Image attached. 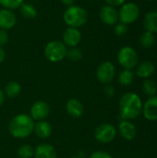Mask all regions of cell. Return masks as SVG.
<instances>
[{
    "instance_id": "obj_1",
    "label": "cell",
    "mask_w": 157,
    "mask_h": 158,
    "mask_svg": "<svg viewBox=\"0 0 157 158\" xmlns=\"http://www.w3.org/2000/svg\"><path fill=\"white\" fill-rule=\"evenodd\" d=\"M143 111V103L138 94L134 93L124 94L119 100V112L124 120L137 118Z\"/></svg>"
},
{
    "instance_id": "obj_2",
    "label": "cell",
    "mask_w": 157,
    "mask_h": 158,
    "mask_svg": "<svg viewBox=\"0 0 157 158\" xmlns=\"http://www.w3.org/2000/svg\"><path fill=\"white\" fill-rule=\"evenodd\" d=\"M34 121L30 115L19 114L15 116L8 125V131L10 134L19 139H24L29 137L33 132Z\"/></svg>"
},
{
    "instance_id": "obj_3",
    "label": "cell",
    "mask_w": 157,
    "mask_h": 158,
    "mask_svg": "<svg viewBox=\"0 0 157 158\" xmlns=\"http://www.w3.org/2000/svg\"><path fill=\"white\" fill-rule=\"evenodd\" d=\"M63 19L68 27L78 29L87 22L88 13L83 7L73 5L65 10Z\"/></svg>"
},
{
    "instance_id": "obj_4",
    "label": "cell",
    "mask_w": 157,
    "mask_h": 158,
    "mask_svg": "<svg viewBox=\"0 0 157 158\" xmlns=\"http://www.w3.org/2000/svg\"><path fill=\"white\" fill-rule=\"evenodd\" d=\"M68 48L62 41L53 40L50 41L44 47L45 57L53 63H57L62 61L67 55Z\"/></svg>"
},
{
    "instance_id": "obj_5",
    "label": "cell",
    "mask_w": 157,
    "mask_h": 158,
    "mask_svg": "<svg viewBox=\"0 0 157 158\" xmlns=\"http://www.w3.org/2000/svg\"><path fill=\"white\" fill-rule=\"evenodd\" d=\"M118 61L124 69H132L138 65L139 56L134 48L124 46L118 53Z\"/></svg>"
},
{
    "instance_id": "obj_6",
    "label": "cell",
    "mask_w": 157,
    "mask_h": 158,
    "mask_svg": "<svg viewBox=\"0 0 157 158\" xmlns=\"http://www.w3.org/2000/svg\"><path fill=\"white\" fill-rule=\"evenodd\" d=\"M140 7L137 4L130 2L124 3L118 11V19L127 25L134 23L140 17Z\"/></svg>"
},
{
    "instance_id": "obj_7",
    "label": "cell",
    "mask_w": 157,
    "mask_h": 158,
    "mask_svg": "<svg viewBox=\"0 0 157 158\" xmlns=\"http://www.w3.org/2000/svg\"><path fill=\"white\" fill-rule=\"evenodd\" d=\"M117 136L116 128L109 123L99 125L94 131V138L100 143H109Z\"/></svg>"
},
{
    "instance_id": "obj_8",
    "label": "cell",
    "mask_w": 157,
    "mask_h": 158,
    "mask_svg": "<svg viewBox=\"0 0 157 158\" xmlns=\"http://www.w3.org/2000/svg\"><path fill=\"white\" fill-rule=\"evenodd\" d=\"M116 75L115 66L110 61L101 63L96 70V78L103 84H110Z\"/></svg>"
},
{
    "instance_id": "obj_9",
    "label": "cell",
    "mask_w": 157,
    "mask_h": 158,
    "mask_svg": "<svg viewBox=\"0 0 157 158\" xmlns=\"http://www.w3.org/2000/svg\"><path fill=\"white\" fill-rule=\"evenodd\" d=\"M100 19L106 25L112 26L118 23V11L116 7L105 5L102 6L99 10Z\"/></svg>"
},
{
    "instance_id": "obj_10",
    "label": "cell",
    "mask_w": 157,
    "mask_h": 158,
    "mask_svg": "<svg viewBox=\"0 0 157 158\" xmlns=\"http://www.w3.org/2000/svg\"><path fill=\"white\" fill-rule=\"evenodd\" d=\"M50 114V106L43 101L35 102L31 108V118L33 120H44Z\"/></svg>"
},
{
    "instance_id": "obj_11",
    "label": "cell",
    "mask_w": 157,
    "mask_h": 158,
    "mask_svg": "<svg viewBox=\"0 0 157 158\" xmlns=\"http://www.w3.org/2000/svg\"><path fill=\"white\" fill-rule=\"evenodd\" d=\"M81 41V32L77 28L68 27L63 33V43L68 47H76Z\"/></svg>"
},
{
    "instance_id": "obj_12",
    "label": "cell",
    "mask_w": 157,
    "mask_h": 158,
    "mask_svg": "<svg viewBox=\"0 0 157 158\" xmlns=\"http://www.w3.org/2000/svg\"><path fill=\"white\" fill-rule=\"evenodd\" d=\"M143 114L147 120H157V96H150L143 106Z\"/></svg>"
},
{
    "instance_id": "obj_13",
    "label": "cell",
    "mask_w": 157,
    "mask_h": 158,
    "mask_svg": "<svg viewBox=\"0 0 157 158\" xmlns=\"http://www.w3.org/2000/svg\"><path fill=\"white\" fill-rule=\"evenodd\" d=\"M17 23V17L12 10L2 8L0 9V29L10 30Z\"/></svg>"
},
{
    "instance_id": "obj_14",
    "label": "cell",
    "mask_w": 157,
    "mask_h": 158,
    "mask_svg": "<svg viewBox=\"0 0 157 158\" xmlns=\"http://www.w3.org/2000/svg\"><path fill=\"white\" fill-rule=\"evenodd\" d=\"M118 130L120 135L127 141L133 140L137 134L135 125L129 120H122L118 125Z\"/></svg>"
},
{
    "instance_id": "obj_15",
    "label": "cell",
    "mask_w": 157,
    "mask_h": 158,
    "mask_svg": "<svg viewBox=\"0 0 157 158\" xmlns=\"http://www.w3.org/2000/svg\"><path fill=\"white\" fill-rule=\"evenodd\" d=\"M66 110L69 116H71L72 118H78L82 116L84 112V107H83L82 103L79 99L72 98L68 101L66 105Z\"/></svg>"
},
{
    "instance_id": "obj_16",
    "label": "cell",
    "mask_w": 157,
    "mask_h": 158,
    "mask_svg": "<svg viewBox=\"0 0 157 158\" xmlns=\"http://www.w3.org/2000/svg\"><path fill=\"white\" fill-rule=\"evenodd\" d=\"M34 158H56L55 147L49 143H42L34 149Z\"/></svg>"
},
{
    "instance_id": "obj_17",
    "label": "cell",
    "mask_w": 157,
    "mask_h": 158,
    "mask_svg": "<svg viewBox=\"0 0 157 158\" xmlns=\"http://www.w3.org/2000/svg\"><path fill=\"white\" fill-rule=\"evenodd\" d=\"M52 131H53L52 126L47 121L41 120V121H37L36 123H34L33 132L40 139L49 138L52 134Z\"/></svg>"
},
{
    "instance_id": "obj_18",
    "label": "cell",
    "mask_w": 157,
    "mask_h": 158,
    "mask_svg": "<svg viewBox=\"0 0 157 158\" xmlns=\"http://www.w3.org/2000/svg\"><path fill=\"white\" fill-rule=\"evenodd\" d=\"M154 72H155V65L149 60H144L141 62L139 65H137L136 74L138 77L142 79H148L154 74Z\"/></svg>"
},
{
    "instance_id": "obj_19",
    "label": "cell",
    "mask_w": 157,
    "mask_h": 158,
    "mask_svg": "<svg viewBox=\"0 0 157 158\" xmlns=\"http://www.w3.org/2000/svg\"><path fill=\"white\" fill-rule=\"evenodd\" d=\"M143 26L146 31L157 33V10L150 11L144 16Z\"/></svg>"
},
{
    "instance_id": "obj_20",
    "label": "cell",
    "mask_w": 157,
    "mask_h": 158,
    "mask_svg": "<svg viewBox=\"0 0 157 158\" xmlns=\"http://www.w3.org/2000/svg\"><path fill=\"white\" fill-rule=\"evenodd\" d=\"M19 12L26 19H35L38 15L35 6L30 3H22L19 6Z\"/></svg>"
},
{
    "instance_id": "obj_21",
    "label": "cell",
    "mask_w": 157,
    "mask_h": 158,
    "mask_svg": "<svg viewBox=\"0 0 157 158\" xmlns=\"http://www.w3.org/2000/svg\"><path fill=\"white\" fill-rule=\"evenodd\" d=\"M21 92V86L17 81H9L5 87V96L13 98L18 96Z\"/></svg>"
},
{
    "instance_id": "obj_22",
    "label": "cell",
    "mask_w": 157,
    "mask_h": 158,
    "mask_svg": "<svg viewBox=\"0 0 157 158\" xmlns=\"http://www.w3.org/2000/svg\"><path fill=\"white\" fill-rule=\"evenodd\" d=\"M134 81V73L131 69H123L118 75V82L121 85L128 86Z\"/></svg>"
},
{
    "instance_id": "obj_23",
    "label": "cell",
    "mask_w": 157,
    "mask_h": 158,
    "mask_svg": "<svg viewBox=\"0 0 157 158\" xmlns=\"http://www.w3.org/2000/svg\"><path fill=\"white\" fill-rule=\"evenodd\" d=\"M140 42L141 44L144 47V48H150L152 47L155 43V37L154 35L153 32H150L148 31H145L140 38Z\"/></svg>"
},
{
    "instance_id": "obj_24",
    "label": "cell",
    "mask_w": 157,
    "mask_h": 158,
    "mask_svg": "<svg viewBox=\"0 0 157 158\" xmlns=\"http://www.w3.org/2000/svg\"><path fill=\"white\" fill-rule=\"evenodd\" d=\"M143 91L148 96L155 95L157 92L156 83L152 80H145L143 83Z\"/></svg>"
},
{
    "instance_id": "obj_25",
    "label": "cell",
    "mask_w": 157,
    "mask_h": 158,
    "mask_svg": "<svg viewBox=\"0 0 157 158\" xmlns=\"http://www.w3.org/2000/svg\"><path fill=\"white\" fill-rule=\"evenodd\" d=\"M82 56H83L82 51L80 48H78L77 46L69 47V49H68L67 55H66V57H68L70 61H73V62L80 61L82 58Z\"/></svg>"
},
{
    "instance_id": "obj_26",
    "label": "cell",
    "mask_w": 157,
    "mask_h": 158,
    "mask_svg": "<svg viewBox=\"0 0 157 158\" xmlns=\"http://www.w3.org/2000/svg\"><path fill=\"white\" fill-rule=\"evenodd\" d=\"M18 155L20 158H31L34 156V149L29 144H23L19 148Z\"/></svg>"
},
{
    "instance_id": "obj_27",
    "label": "cell",
    "mask_w": 157,
    "mask_h": 158,
    "mask_svg": "<svg viewBox=\"0 0 157 158\" xmlns=\"http://www.w3.org/2000/svg\"><path fill=\"white\" fill-rule=\"evenodd\" d=\"M22 3H23V0H0V6L9 10L19 8Z\"/></svg>"
},
{
    "instance_id": "obj_28",
    "label": "cell",
    "mask_w": 157,
    "mask_h": 158,
    "mask_svg": "<svg viewBox=\"0 0 157 158\" xmlns=\"http://www.w3.org/2000/svg\"><path fill=\"white\" fill-rule=\"evenodd\" d=\"M114 31H115V33L118 36H122V35L127 33V31H128V25L125 24V23H122V22L117 23L115 28H114Z\"/></svg>"
},
{
    "instance_id": "obj_29",
    "label": "cell",
    "mask_w": 157,
    "mask_h": 158,
    "mask_svg": "<svg viewBox=\"0 0 157 158\" xmlns=\"http://www.w3.org/2000/svg\"><path fill=\"white\" fill-rule=\"evenodd\" d=\"M90 158H113L111 155H109L108 153L106 152H104V151H95L93 152Z\"/></svg>"
},
{
    "instance_id": "obj_30",
    "label": "cell",
    "mask_w": 157,
    "mask_h": 158,
    "mask_svg": "<svg viewBox=\"0 0 157 158\" xmlns=\"http://www.w3.org/2000/svg\"><path fill=\"white\" fill-rule=\"evenodd\" d=\"M8 42V34L6 31L0 29V46H4Z\"/></svg>"
},
{
    "instance_id": "obj_31",
    "label": "cell",
    "mask_w": 157,
    "mask_h": 158,
    "mask_svg": "<svg viewBox=\"0 0 157 158\" xmlns=\"http://www.w3.org/2000/svg\"><path fill=\"white\" fill-rule=\"evenodd\" d=\"M104 93L107 97H113L115 95V88L110 84H105L104 88Z\"/></svg>"
},
{
    "instance_id": "obj_32",
    "label": "cell",
    "mask_w": 157,
    "mask_h": 158,
    "mask_svg": "<svg viewBox=\"0 0 157 158\" xmlns=\"http://www.w3.org/2000/svg\"><path fill=\"white\" fill-rule=\"evenodd\" d=\"M105 1L106 2L108 6L116 7V6H121L125 3L126 0H105Z\"/></svg>"
},
{
    "instance_id": "obj_33",
    "label": "cell",
    "mask_w": 157,
    "mask_h": 158,
    "mask_svg": "<svg viewBox=\"0 0 157 158\" xmlns=\"http://www.w3.org/2000/svg\"><path fill=\"white\" fill-rule=\"evenodd\" d=\"M61 2H62L65 6H67L68 7V6H71L74 5L75 0H61Z\"/></svg>"
},
{
    "instance_id": "obj_34",
    "label": "cell",
    "mask_w": 157,
    "mask_h": 158,
    "mask_svg": "<svg viewBox=\"0 0 157 158\" xmlns=\"http://www.w3.org/2000/svg\"><path fill=\"white\" fill-rule=\"evenodd\" d=\"M5 56H6V54H5V50L2 46H0V64L4 61L5 59Z\"/></svg>"
},
{
    "instance_id": "obj_35",
    "label": "cell",
    "mask_w": 157,
    "mask_h": 158,
    "mask_svg": "<svg viewBox=\"0 0 157 158\" xmlns=\"http://www.w3.org/2000/svg\"><path fill=\"white\" fill-rule=\"evenodd\" d=\"M4 101H5V94H4V92H2L0 90V106L3 105Z\"/></svg>"
},
{
    "instance_id": "obj_36",
    "label": "cell",
    "mask_w": 157,
    "mask_h": 158,
    "mask_svg": "<svg viewBox=\"0 0 157 158\" xmlns=\"http://www.w3.org/2000/svg\"><path fill=\"white\" fill-rule=\"evenodd\" d=\"M69 158H83V157H80V156H73V157H69Z\"/></svg>"
},
{
    "instance_id": "obj_37",
    "label": "cell",
    "mask_w": 157,
    "mask_h": 158,
    "mask_svg": "<svg viewBox=\"0 0 157 158\" xmlns=\"http://www.w3.org/2000/svg\"><path fill=\"white\" fill-rule=\"evenodd\" d=\"M149 1H152V0H149Z\"/></svg>"
},
{
    "instance_id": "obj_38",
    "label": "cell",
    "mask_w": 157,
    "mask_h": 158,
    "mask_svg": "<svg viewBox=\"0 0 157 158\" xmlns=\"http://www.w3.org/2000/svg\"></svg>"
}]
</instances>
